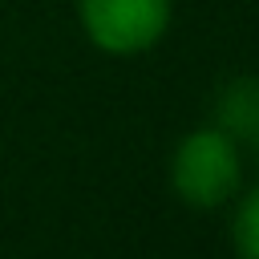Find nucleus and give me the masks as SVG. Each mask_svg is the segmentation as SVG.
Instances as JSON below:
<instances>
[{
    "mask_svg": "<svg viewBox=\"0 0 259 259\" xmlns=\"http://www.w3.org/2000/svg\"><path fill=\"white\" fill-rule=\"evenodd\" d=\"M170 186L182 206H194V210L227 206L243 186L239 142L231 134H223L219 125L182 134L170 154Z\"/></svg>",
    "mask_w": 259,
    "mask_h": 259,
    "instance_id": "nucleus-1",
    "label": "nucleus"
},
{
    "mask_svg": "<svg viewBox=\"0 0 259 259\" xmlns=\"http://www.w3.org/2000/svg\"><path fill=\"white\" fill-rule=\"evenodd\" d=\"M170 0H77L81 32L109 57H134L154 49L170 32Z\"/></svg>",
    "mask_w": 259,
    "mask_h": 259,
    "instance_id": "nucleus-2",
    "label": "nucleus"
},
{
    "mask_svg": "<svg viewBox=\"0 0 259 259\" xmlns=\"http://www.w3.org/2000/svg\"><path fill=\"white\" fill-rule=\"evenodd\" d=\"M210 125H219L235 142H255L259 138V77L227 81L214 97V121Z\"/></svg>",
    "mask_w": 259,
    "mask_h": 259,
    "instance_id": "nucleus-3",
    "label": "nucleus"
},
{
    "mask_svg": "<svg viewBox=\"0 0 259 259\" xmlns=\"http://www.w3.org/2000/svg\"><path fill=\"white\" fill-rule=\"evenodd\" d=\"M231 247L239 259H259V186L235 194L231 214Z\"/></svg>",
    "mask_w": 259,
    "mask_h": 259,
    "instance_id": "nucleus-4",
    "label": "nucleus"
},
{
    "mask_svg": "<svg viewBox=\"0 0 259 259\" xmlns=\"http://www.w3.org/2000/svg\"><path fill=\"white\" fill-rule=\"evenodd\" d=\"M255 150H259V138H255Z\"/></svg>",
    "mask_w": 259,
    "mask_h": 259,
    "instance_id": "nucleus-5",
    "label": "nucleus"
}]
</instances>
